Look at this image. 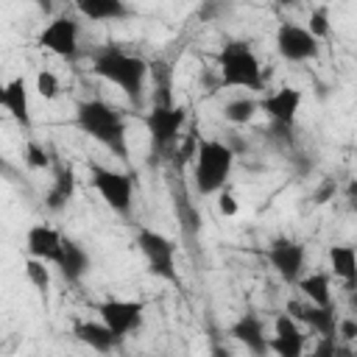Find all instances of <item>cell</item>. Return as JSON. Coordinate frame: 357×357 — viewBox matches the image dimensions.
Instances as JSON below:
<instances>
[{"mask_svg": "<svg viewBox=\"0 0 357 357\" xmlns=\"http://www.w3.org/2000/svg\"><path fill=\"white\" fill-rule=\"evenodd\" d=\"M184 120H187L184 106H176L173 100H153V109L145 117L151 134V156H165L178 145Z\"/></svg>", "mask_w": 357, "mask_h": 357, "instance_id": "obj_5", "label": "cell"}, {"mask_svg": "<svg viewBox=\"0 0 357 357\" xmlns=\"http://www.w3.org/2000/svg\"><path fill=\"white\" fill-rule=\"evenodd\" d=\"M276 3H279V6H293L296 0H276Z\"/></svg>", "mask_w": 357, "mask_h": 357, "instance_id": "obj_35", "label": "cell"}, {"mask_svg": "<svg viewBox=\"0 0 357 357\" xmlns=\"http://www.w3.org/2000/svg\"><path fill=\"white\" fill-rule=\"evenodd\" d=\"M234 167V151L223 139H201L195 148V170L192 181L201 195H215L223 190L226 178Z\"/></svg>", "mask_w": 357, "mask_h": 357, "instance_id": "obj_3", "label": "cell"}, {"mask_svg": "<svg viewBox=\"0 0 357 357\" xmlns=\"http://www.w3.org/2000/svg\"><path fill=\"white\" fill-rule=\"evenodd\" d=\"M218 209H220V215H226V218L237 215V201H234V195L226 192V190H218Z\"/></svg>", "mask_w": 357, "mask_h": 357, "instance_id": "obj_31", "label": "cell"}, {"mask_svg": "<svg viewBox=\"0 0 357 357\" xmlns=\"http://www.w3.org/2000/svg\"><path fill=\"white\" fill-rule=\"evenodd\" d=\"M75 8L92 22H114L128 17L126 0H75Z\"/></svg>", "mask_w": 357, "mask_h": 357, "instance_id": "obj_21", "label": "cell"}, {"mask_svg": "<svg viewBox=\"0 0 357 357\" xmlns=\"http://www.w3.org/2000/svg\"><path fill=\"white\" fill-rule=\"evenodd\" d=\"M25 273H28L31 284L42 296H47V290H50V268H47V262L45 259H36V257H28L25 259Z\"/></svg>", "mask_w": 357, "mask_h": 357, "instance_id": "obj_26", "label": "cell"}, {"mask_svg": "<svg viewBox=\"0 0 357 357\" xmlns=\"http://www.w3.org/2000/svg\"><path fill=\"white\" fill-rule=\"evenodd\" d=\"M329 265H332V273L337 279L346 282V287L351 290L354 282H357V254H354V245H332L329 248Z\"/></svg>", "mask_w": 357, "mask_h": 357, "instance_id": "obj_22", "label": "cell"}, {"mask_svg": "<svg viewBox=\"0 0 357 357\" xmlns=\"http://www.w3.org/2000/svg\"><path fill=\"white\" fill-rule=\"evenodd\" d=\"M218 70L223 86H243V89H262L265 73L257 53L245 42H229L218 53Z\"/></svg>", "mask_w": 357, "mask_h": 357, "instance_id": "obj_4", "label": "cell"}, {"mask_svg": "<svg viewBox=\"0 0 357 357\" xmlns=\"http://www.w3.org/2000/svg\"><path fill=\"white\" fill-rule=\"evenodd\" d=\"M296 284H298V290L304 293V298L310 304H318V307L332 304V282H329V273L315 271L310 276H301Z\"/></svg>", "mask_w": 357, "mask_h": 357, "instance_id": "obj_23", "label": "cell"}, {"mask_svg": "<svg viewBox=\"0 0 357 357\" xmlns=\"http://www.w3.org/2000/svg\"><path fill=\"white\" fill-rule=\"evenodd\" d=\"M25 248H28V257H36V259H45L47 265H53L61 251V234H59V229H53L47 223H33L25 234Z\"/></svg>", "mask_w": 357, "mask_h": 357, "instance_id": "obj_15", "label": "cell"}, {"mask_svg": "<svg viewBox=\"0 0 357 357\" xmlns=\"http://www.w3.org/2000/svg\"><path fill=\"white\" fill-rule=\"evenodd\" d=\"M39 45L61 59H75L78 53V22L70 17H56L50 20L42 33H39Z\"/></svg>", "mask_w": 357, "mask_h": 357, "instance_id": "obj_11", "label": "cell"}, {"mask_svg": "<svg viewBox=\"0 0 357 357\" xmlns=\"http://www.w3.org/2000/svg\"><path fill=\"white\" fill-rule=\"evenodd\" d=\"M337 337H340V340H354V337H357V321H354V318L337 321Z\"/></svg>", "mask_w": 357, "mask_h": 357, "instance_id": "obj_33", "label": "cell"}, {"mask_svg": "<svg viewBox=\"0 0 357 357\" xmlns=\"http://www.w3.org/2000/svg\"><path fill=\"white\" fill-rule=\"evenodd\" d=\"M53 265L61 271V276L67 282H81L86 276V271H89V254L75 240L61 237V251H59V257H56Z\"/></svg>", "mask_w": 357, "mask_h": 357, "instance_id": "obj_17", "label": "cell"}, {"mask_svg": "<svg viewBox=\"0 0 357 357\" xmlns=\"http://www.w3.org/2000/svg\"><path fill=\"white\" fill-rule=\"evenodd\" d=\"M89 181L112 212H117L120 218L131 215V206H134V176L131 173L89 162Z\"/></svg>", "mask_w": 357, "mask_h": 357, "instance_id": "obj_6", "label": "cell"}, {"mask_svg": "<svg viewBox=\"0 0 357 357\" xmlns=\"http://www.w3.org/2000/svg\"><path fill=\"white\" fill-rule=\"evenodd\" d=\"M268 262L271 268L290 284H296L304 273V262H307V251L301 243L296 240H287V237H279L268 245Z\"/></svg>", "mask_w": 357, "mask_h": 357, "instance_id": "obj_10", "label": "cell"}, {"mask_svg": "<svg viewBox=\"0 0 357 357\" xmlns=\"http://www.w3.org/2000/svg\"><path fill=\"white\" fill-rule=\"evenodd\" d=\"M98 315L112 329V335L123 343L128 335H134L142 326L145 304L142 301H131V298H106L98 307Z\"/></svg>", "mask_w": 357, "mask_h": 357, "instance_id": "obj_8", "label": "cell"}, {"mask_svg": "<svg viewBox=\"0 0 357 357\" xmlns=\"http://www.w3.org/2000/svg\"><path fill=\"white\" fill-rule=\"evenodd\" d=\"M59 89H61V84H59L56 73H50V70H39L36 73V92L45 100H56L59 98Z\"/></svg>", "mask_w": 357, "mask_h": 357, "instance_id": "obj_27", "label": "cell"}, {"mask_svg": "<svg viewBox=\"0 0 357 357\" xmlns=\"http://www.w3.org/2000/svg\"><path fill=\"white\" fill-rule=\"evenodd\" d=\"M318 346L312 349L315 357H335L337 354V337H326V335H318Z\"/></svg>", "mask_w": 357, "mask_h": 357, "instance_id": "obj_30", "label": "cell"}, {"mask_svg": "<svg viewBox=\"0 0 357 357\" xmlns=\"http://www.w3.org/2000/svg\"><path fill=\"white\" fill-rule=\"evenodd\" d=\"M231 337L243 343L251 354H268V335H265V321L254 312H245L231 324Z\"/></svg>", "mask_w": 357, "mask_h": 357, "instance_id": "obj_16", "label": "cell"}, {"mask_svg": "<svg viewBox=\"0 0 357 357\" xmlns=\"http://www.w3.org/2000/svg\"><path fill=\"white\" fill-rule=\"evenodd\" d=\"M6 103V81H0V106Z\"/></svg>", "mask_w": 357, "mask_h": 357, "instance_id": "obj_34", "label": "cell"}, {"mask_svg": "<svg viewBox=\"0 0 357 357\" xmlns=\"http://www.w3.org/2000/svg\"><path fill=\"white\" fill-rule=\"evenodd\" d=\"M73 195H75V173L64 165H56V176L45 192V206L50 212H61L73 201Z\"/></svg>", "mask_w": 357, "mask_h": 357, "instance_id": "obj_18", "label": "cell"}, {"mask_svg": "<svg viewBox=\"0 0 357 357\" xmlns=\"http://www.w3.org/2000/svg\"><path fill=\"white\" fill-rule=\"evenodd\" d=\"M137 248L142 251L145 262H148V271L156 276V279H165V282H173L178 284V271H176V243L156 231V229H137Z\"/></svg>", "mask_w": 357, "mask_h": 357, "instance_id": "obj_7", "label": "cell"}, {"mask_svg": "<svg viewBox=\"0 0 357 357\" xmlns=\"http://www.w3.org/2000/svg\"><path fill=\"white\" fill-rule=\"evenodd\" d=\"M276 50L284 61H310L318 56V39L304 28V25H296V22H282L279 31H276Z\"/></svg>", "mask_w": 357, "mask_h": 357, "instance_id": "obj_9", "label": "cell"}, {"mask_svg": "<svg viewBox=\"0 0 357 357\" xmlns=\"http://www.w3.org/2000/svg\"><path fill=\"white\" fill-rule=\"evenodd\" d=\"M335 192H337V184H335L332 178H326V181H324V184H321V187L312 192V204H326V201H329Z\"/></svg>", "mask_w": 357, "mask_h": 357, "instance_id": "obj_32", "label": "cell"}, {"mask_svg": "<svg viewBox=\"0 0 357 357\" xmlns=\"http://www.w3.org/2000/svg\"><path fill=\"white\" fill-rule=\"evenodd\" d=\"M268 351H276L279 357H301L304 354V335H301L298 321L290 312L276 315L273 337H268Z\"/></svg>", "mask_w": 357, "mask_h": 357, "instance_id": "obj_12", "label": "cell"}, {"mask_svg": "<svg viewBox=\"0 0 357 357\" xmlns=\"http://www.w3.org/2000/svg\"><path fill=\"white\" fill-rule=\"evenodd\" d=\"M307 31H310L315 39H326V36H329V14H326V8H315V11L310 14Z\"/></svg>", "mask_w": 357, "mask_h": 357, "instance_id": "obj_29", "label": "cell"}, {"mask_svg": "<svg viewBox=\"0 0 357 357\" xmlns=\"http://www.w3.org/2000/svg\"><path fill=\"white\" fill-rule=\"evenodd\" d=\"M75 126L103 148H109L114 156L128 159V139H126V120L120 109H114L106 100H81L75 106Z\"/></svg>", "mask_w": 357, "mask_h": 357, "instance_id": "obj_2", "label": "cell"}, {"mask_svg": "<svg viewBox=\"0 0 357 357\" xmlns=\"http://www.w3.org/2000/svg\"><path fill=\"white\" fill-rule=\"evenodd\" d=\"M301 100H304L301 89H296V86H282V89L271 92V95L259 103V109H262L276 126H293V120H296V114H298V109H301Z\"/></svg>", "mask_w": 357, "mask_h": 357, "instance_id": "obj_13", "label": "cell"}, {"mask_svg": "<svg viewBox=\"0 0 357 357\" xmlns=\"http://www.w3.org/2000/svg\"><path fill=\"white\" fill-rule=\"evenodd\" d=\"M257 112H259V103H257L254 98H234V100H229V103L223 106V117H226L229 123H234V126L251 123Z\"/></svg>", "mask_w": 357, "mask_h": 357, "instance_id": "obj_24", "label": "cell"}, {"mask_svg": "<svg viewBox=\"0 0 357 357\" xmlns=\"http://www.w3.org/2000/svg\"><path fill=\"white\" fill-rule=\"evenodd\" d=\"M176 218H178V226L184 231V237H195L201 231V218L195 212V206L187 201V195H176Z\"/></svg>", "mask_w": 357, "mask_h": 357, "instance_id": "obj_25", "label": "cell"}, {"mask_svg": "<svg viewBox=\"0 0 357 357\" xmlns=\"http://www.w3.org/2000/svg\"><path fill=\"white\" fill-rule=\"evenodd\" d=\"M3 109L22 128H31V100H28V84H25V78L6 81V103H3Z\"/></svg>", "mask_w": 357, "mask_h": 357, "instance_id": "obj_19", "label": "cell"}, {"mask_svg": "<svg viewBox=\"0 0 357 357\" xmlns=\"http://www.w3.org/2000/svg\"><path fill=\"white\" fill-rule=\"evenodd\" d=\"M287 312L296 318V321H304L307 326H312L318 335H326V337H337V315H335V304H326V307H318V304H301V301H290L287 304Z\"/></svg>", "mask_w": 357, "mask_h": 357, "instance_id": "obj_14", "label": "cell"}, {"mask_svg": "<svg viewBox=\"0 0 357 357\" xmlns=\"http://www.w3.org/2000/svg\"><path fill=\"white\" fill-rule=\"evenodd\" d=\"M25 165L31 167V170H45V167H50V156H47V151L39 145V142H28L25 145Z\"/></svg>", "mask_w": 357, "mask_h": 357, "instance_id": "obj_28", "label": "cell"}, {"mask_svg": "<svg viewBox=\"0 0 357 357\" xmlns=\"http://www.w3.org/2000/svg\"><path fill=\"white\" fill-rule=\"evenodd\" d=\"M73 335H75L84 346H89V349H95V351H103V354L112 351V349L120 343L103 321H81V324L73 326Z\"/></svg>", "mask_w": 357, "mask_h": 357, "instance_id": "obj_20", "label": "cell"}, {"mask_svg": "<svg viewBox=\"0 0 357 357\" xmlns=\"http://www.w3.org/2000/svg\"><path fill=\"white\" fill-rule=\"evenodd\" d=\"M92 73L109 84H114L131 103H142L145 78H148V61L142 56L126 53L117 45H103L92 53Z\"/></svg>", "mask_w": 357, "mask_h": 357, "instance_id": "obj_1", "label": "cell"}]
</instances>
